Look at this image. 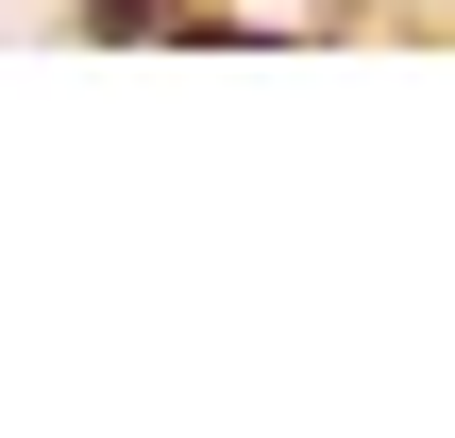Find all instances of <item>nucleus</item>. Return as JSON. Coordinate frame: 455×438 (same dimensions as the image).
Wrapping results in <instances>:
<instances>
[{
  "mask_svg": "<svg viewBox=\"0 0 455 438\" xmlns=\"http://www.w3.org/2000/svg\"><path fill=\"white\" fill-rule=\"evenodd\" d=\"M101 17H135V0H101Z\"/></svg>",
  "mask_w": 455,
  "mask_h": 438,
  "instance_id": "f257e3e1",
  "label": "nucleus"
}]
</instances>
